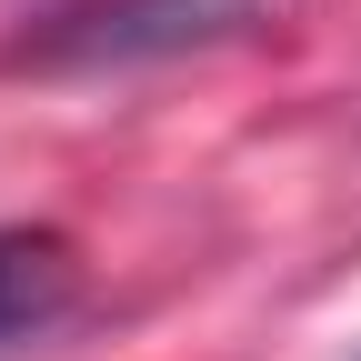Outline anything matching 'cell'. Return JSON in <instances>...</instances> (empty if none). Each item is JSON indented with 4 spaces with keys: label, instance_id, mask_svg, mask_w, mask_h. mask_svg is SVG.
<instances>
[{
    "label": "cell",
    "instance_id": "7a4b0ae2",
    "mask_svg": "<svg viewBox=\"0 0 361 361\" xmlns=\"http://www.w3.org/2000/svg\"><path fill=\"white\" fill-rule=\"evenodd\" d=\"M80 301V251L61 231H0V361L61 331Z\"/></svg>",
    "mask_w": 361,
    "mask_h": 361
},
{
    "label": "cell",
    "instance_id": "6da1fadb",
    "mask_svg": "<svg viewBox=\"0 0 361 361\" xmlns=\"http://www.w3.org/2000/svg\"><path fill=\"white\" fill-rule=\"evenodd\" d=\"M271 11V0H90L80 20L40 40V61H80V71H121V61H171V51H211Z\"/></svg>",
    "mask_w": 361,
    "mask_h": 361
}]
</instances>
